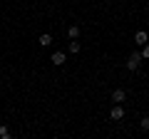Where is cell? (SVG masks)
Segmentation results:
<instances>
[{"label": "cell", "mask_w": 149, "mask_h": 139, "mask_svg": "<svg viewBox=\"0 0 149 139\" xmlns=\"http://www.w3.org/2000/svg\"><path fill=\"white\" fill-rule=\"evenodd\" d=\"M142 60H144L142 52H132V55H129V60H127V70H129V72H134V70L142 65Z\"/></svg>", "instance_id": "obj_1"}, {"label": "cell", "mask_w": 149, "mask_h": 139, "mask_svg": "<svg viewBox=\"0 0 149 139\" xmlns=\"http://www.w3.org/2000/svg\"><path fill=\"white\" fill-rule=\"evenodd\" d=\"M109 117L114 119V122H119V119H124V107H122V104H114V107L109 109Z\"/></svg>", "instance_id": "obj_2"}, {"label": "cell", "mask_w": 149, "mask_h": 139, "mask_svg": "<svg viewBox=\"0 0 149 139\" xmlns=\"http://www.w3.org/2000/svg\"><path fill=\"white\" fill-rule=\"evenodd\" d=\"M124 99H127V92L124 90H114L112 92V102H114V104H122Z\"/></svg>", "instance_id": "obj_3"}, {"label": "cell", "mask_w": 149, "mask_h": 139, "mask_svg": "<svg viewBox=\"0 0 149 139\" xmlns=\"http://www.w3.org/2000/svg\"><path fill=\"white\" fill-rule=\"evenodd\" d=\"M50 60H52V62H55V65L60 67V65H65V60H67V55H65V52H60V50H55V52H52V57H50Z\"/></svg>", "instance_id": "obj_4"}, {"label": "cell", "mask_w": 149, "mask_h": 139, "mask_svg": "<svg viewBox=\"0 0 149 139\" xmlns=\"http://www.w3.org/2000/svg\"><path fill=\"white\" fill-rule=\"evenodd\" d=\"M37 42H40V47H50V45H52V35H50V32H42V35L37 38Z\"/></svg>", "instance_id": "obj_5"}, {"label": "cell", "mask_w": 149, "mask_h": 139, "mask_svg": "<svg viewBox=\"0 0 149 139\" xmlns=\"http://www.w3.org/2000/svg\"><path fill=\"white\" fill-rule=\"evenodd\" d=\"M144 42H149V35L144 30H139L137 35H134V45H144Z\"/></svg>", "instance_id": "obj_6"}, {"label": "cell", "mask_w": 149, "mask_h": 139, "mask_svg": "<svg viewBox=\"0 0 149 139\" xmlns=\"http://www.w3.org/2000/svg\"><path fill=\"white\" fill-rule=\"evenodd\" d=\"M67 35H70V40H77V38H80V25H70L67 27Z\"/></svg>", "instance_id": "obj_7"}, {"label": "cell", "mask_w": 149, "mask_h": 139, "mask_svg": "<svg viewBox=\"0 0 149 139\" xmlns=\"http://www.w3.org/2000/svg\"><path fill=\"white\" fill-rule=\"evenodd\" d=\"M80 50H82V45L77 42V40H72V42L67 45V52H70V55H77V52H80Z\"/></svg>", "instance_id": "obj_8"}, {"label": "cell", "mask_w": 149, "mask_h": 139, "mask_svg": "<svg viewBox=\"0 0 149 139\" xmlns=\"http://www.w3.org/2000/svg\"><path fill=\"white\" fill-rule=\"evenodd\" d=\"M10 137H13L10 129H8V127H0V139H10Z\"/></svg>", "instance_id": "obj_9"}, {"label": "cell", "mask_w": 149, "mask_h": 139, "mask_svg": "<svg viewBox=\"0 0 149 139\" xmlns=\"http://www.w3.org/2000/svg\"><path fill=\"white\" fill-rule=\"evenodd\" d=\"M139 127H142L144 132H149V117H142V119H139Z\"/></svg>", "instance_id": "obj_10"}, {"label": "cell", "mask_w": 149, "mask_h": 139, "mask_svg": "<svg viewBox=\"0 0 149 139\" xmlns=\"http://www.w3.org/2000/svg\"><path fill=\"white\" fill-rule=\"evenodd\" d=\"M142 57H144V60H149V42H144V45H142Z\"/></svg>", "instance_id": "obj_11"}]
</instances>
